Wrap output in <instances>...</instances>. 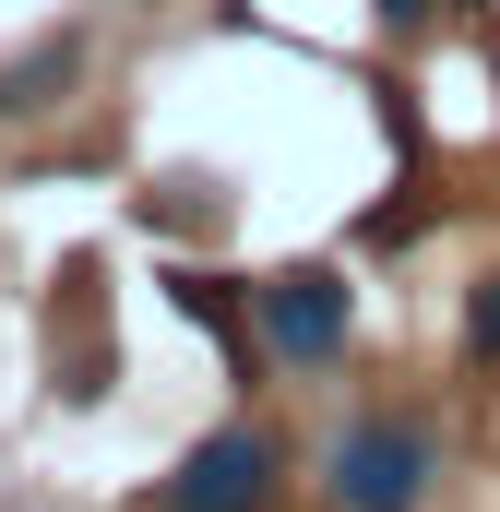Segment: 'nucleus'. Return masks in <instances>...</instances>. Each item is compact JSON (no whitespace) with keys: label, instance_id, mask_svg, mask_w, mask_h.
<instances>
[{"label":"nucleus","instance_id":"f257e3e1","mask_svg":"<svg viewBox=\"0 0 500 512\" xmlns=\"http://www.w3.org/2000/svg\"><path fill=\"white\" fill-rule=\"evenodd\" d=\"M441 465H429V429L417 417H358V429H334V453H322V501L334 512H417Z\"/></svg>","mask_w":500,"mask_h":512},{"label":"nucleus","instance_id":"f03ea898","mask_svg":"<svg viewBox=\"0 0 500 512\" xmlns=\"http://www.w3.org/2000/svg\"><path fill=\"white\" fill-rule=\"evenodd\" d=\"M274 477H286V453H274V429H215V441H191L179 453V477L155 489L167 512H274Z\"/></svg>","mask_w":500,"mask_h":512},{"label":"nucleus","instance_id":"7ed1b4c3","mask_svg":"<svg viewBox=\"0 0 500 512\" xmlns=\"http://www.w3.org/2000/svg\"><path fill=\"white\" fill-rule=\"evenodd\" d=\"M346 322H358V286H346L334 262H286V274L262 286V334H274V358H298V370L346 358Z\"/></svg>","mask_w":500,"mask_h":512},{"label":"nucleus","instance_id":"20e7f679","mask_svg":"<svg viewBox=\"0 0 500 512\" xmlns=\"http://www.w3.org/2000/svg\"><path fill=\"white\" fill-rule=\"evenodd\" d=\"M60 310H72V346L48 334V370H60L72 405H96V393H108V310H96V262H72V274H60Z\"/></svg>","mask_w":500,"mask_h":512},{"label":"nucleus","instance_id":"39448f33","mask_svg":"<svg viewBox=\"0 0 500 512\" xmlns=\"http://www.w3.org/2000/svg\"><path fill=\"white\" fill-rule=\"evenodd\" d=\"M84 84V36L60 24V36H36L12 72H0V120H24V108H48V96H72Z\"/></svg>","mask_w":500,"mask_h":512},{"label":"nucleus","instance_id":"423d86ee","mask_svg":"<svg viewBox=\"0 0 500 512\" xmlns=\"http://www.w3.org/2000/svg\"><path fill=\"white\" fill-rule=\"evenodd\" d=\"M465 346L500 358V274H477V298H465Z\"/></svg>","mask_w":500,"mask_h":512},{"label":"nucleus","instance_id":"0eeeda50","mask_svg":"<svg viewBox=\"0 0 500 512\" xmlns=\"http://www.w3.org/2000/svg\"><path fill=\"white\" fill-rule=\"evenodd\" d=\"M429 12H441V0H381V24H393V36H417Z\"/></svg>","mask_w":500,"mask_h":512}]
</instances>
